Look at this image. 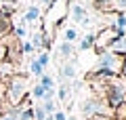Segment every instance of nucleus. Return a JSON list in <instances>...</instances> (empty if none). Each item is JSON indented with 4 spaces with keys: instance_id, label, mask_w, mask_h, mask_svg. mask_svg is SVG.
Returning <instances> with one entry per match:
<instances>
[{
    "instance_id": "1",
    "label": "nucleus",
    "mask_w": 126,
    "mask_h": 120,
    "mask_svg": "<svg viewBox=\"0 0 126 120\" xmlns=\"http://www.w3.org/2000/svg\"><path fill=\"white\" fill-rule=\"evenodd\" d=\"M4 101L9 103L11 107H17L23 103V99H25V95L30 93V80H27V76L23 74H13L6 78L4 82Z\"/></svg>"
},
{
    "instance_id": "2",
    "label": "nucleus",
    "mask_w": 126,
    "mask_h": 120,
    "mask_svg": "<svg viewBox=\"0 0 126 120\" xmlns=\"http://www.w3.org/2000/svg\"><path fill=\"white\" fill-rule=\"evenodd\" d=\"M122 65H124V57L116 55L111 51H105L97 61V70L94 74H105V76H118L122 74Z\"/></svg>"
},
{
    "instance_id": "3",
    "label": "nucleus",
    "mask_w": 126,
    "mask_h": 120,
    "mask_svg": "<svg viewBox=\"0 0 126 120\" xmlns=\"http://www.w3.org/2000/svg\"><path fill=\"white\" fill-rule=\"evenodd\" d=\"M107 80L109 82L105 86V101H107V105L118 107L122 101H126V84L116 76H109Z\"/></svg>"
},
{
    "instance_id": "4",
    "label": "nucleus",
    "mask_w": 126,
    "mask_h": 120,
    "mask_svg": "<svg viewBox=\"0 0 126 120\" xmlns=\"http://www.w3.org/2000/svg\"><path fill=\"white\" fill-rule=\"evenodd\" d=\"M82 112H84L86 116L105 114V112H107V101H103V99H99V97H90V99H86V101L82 103Z\"/></svg>"
},
{
    "instance_id": "5",
    "label": "nucleus",
    "mask_w": 126,
    "mask_h": 120,
    "mask_svg": "<svg viewBox=\"0 0 126 120\" xmlns=\"http://www.w3.org/2000/svg\"><path fill=\"white\" fill-rule=\"evenodd\" d=\"M69 17H72L74 23H80V25H88L90 23L88 13H86V9L80 2H72V4H69Z\"/></svg>"
},
{
    "instance_id": "6",
    "label": "nucleus",
    "mask_w": 126,
    "mask_h": 120,
    "mask_svg": "<svg viewBox=\"0 0 126 120\" xmlns=\"http://www.w3.org/2000/svg\"><path fill=\"white\" fill-rule=\"evenodd\" d=\"M105 51H111L116 55L126 57V36H116L113 40H109V44L105 46Z\"/></svg>"
},
{
    "instance_id": "7",
    "label": "nucleus",
    "mask_w": 126,
    "mask_h": 120,
    "mask_svg": "<svg viewBox=\"0 0 126 120\" xmlns=\"http://www.w3.org/2000/svg\"><path fill=\"white\" fill-rule=\"evenodd\" d=\"M59 74H61V78L65 80V82H67V80H74L76 78V63L67 59V61L59 67Z\"/></svg>"
},
{
    "instance_id": "8",
    "label": "nucleus",
    "mask_w": 126,
    "mask_h": 120,
    "mask_svg": "<svg viewBox=\"0 0 126 120\" xmlns=\"http://www.w3.org/2000/svg\"><path fill=\"white\" fill-rule=\"evenodd\" d=\"M74 53H76V46H74V42H65V40H63L61 44H59V55H61L63 59H72Z\"/></svg>"
},
{
    "instance_id": "9",
    "label": "nucleus",
    "mask_w": 126,
    "mask_h": 120,
    "mask_svg": "<svg viewBox=\"0 0 126 120\" xmlns=\"http://www.w3.org/2000/svg\"><path fill=\"white\" fill-rule=\"evenodd\" d=\"M94 40H97V34H94V32H88L86 36H82V40H80V44H78V49H80V51H88V49H93V46H94Z\"/></svg>"
},
{
    "instance_id": "10",
    "label": "nucleus",
    "mask_w": 126,
    "mask_h": 120,
    "mask_svg": "<svg viewBox=\"0 0 126 120\" xmlns=\"http://www.w3.org/2000/svg\"><path fill=\"white\" fill-rule=\"evenodd\" d=\"M38 19H40V9L36 4L27 6L25 15H23V23H32V21H38Z\"/></svg>"
},
{
    "instance_id": "11",
    "label": "nucleus",
    "mask_w": 126,
    "mask_h": 120,
    "mask_svg": "<svg viewBox=\"0 0 126 120\" xmlns=\"http://www.w3.org/2000/svg\"><path fill=\"white\" fill-rule=\"evenodd\" d=\"M19 107V118L21 120H34V107L32 105H17Z\"/></svg>"
},
{
    "instance_id": "12",
    "label": "nucleus",
    "mask_w": 126,
    "mask_h": 120,
    "mask_svg": "<svg viewBox=\"0 0 126 120\" xmlns=\"http://www.w3.org/2000/svg\"><path fill=\"white\" fill-rule=\"evenodd\" d=\"M0 120H21L19 118V107H11L6 112H0Z\"/></svg>"
},
{
    "instance_id": "13",
    "label": "nucleus",
    "mask_w": 126,
    "mask_h": 120,
    "mask_svg": "<svg viewBox=\"0 0 126 120\" xmlns=\"http://www.w3.org/2000/svg\"><path fill=\"white\" fill-rule=\"evenodd\" d=\"M38 84L44 86V91H50V89H55V80H53V76L42 74V76H40V82H38Z\"/></svg>"
},
{
    "instance_id": "14",
    "label": "nucleus",
    "mask_w": 126,
    "mask_h": 120,
    "mask_svg": "<svg viewBox=\"0 0 126 120\" xmlns=\"http://www.w3.org/2000/svg\"><path fill=\"white\" fill-rule=\"evenodd\" d=\"M57 97H59V101H67V97H69V82H61V86H59V91H57Z\"/></svg>"
},
{
    "instance_id": "15",
    "label": "nucleus",
    "mask_w": 126,
    "mask_h": 120,
    "mask_svg": "<svg viewBox=\"0 0 126 120\" xmlns=\"http://www.w3.org/2000/svg\"><path fill=\"white\" fill-rule=\"evenodd\" d=\"M40 105H42V110L46 112V116H53L55 112H57V105H55V101H53V99H46V101H40Z\"/></svg>"
},
{
    "instance_id": "16",
    "label": "nucleus",
    "mask_w": 126,
    "mask_h": 120,
    "mask_svg": "<svg viewBox=\"0 0 126 120\" xmlns=\"http://www.w3.org/2000/svg\"><path fill=\"white\" fill-rule=\"evenodd\" d=\"M30 74H34V76H38V78H40V76L44 74V67H42L36 59H32V61H30Z\"/></svg>"
},
{
    "instance_id": "17",
    "label": "nucleus",
    "mask_w": 126,
    "mask_h": 120,
    "mask_svg": "<svg viewBox=\"0 0 126 120\" xmlns=\"http://www.w3.org/2000/svg\"><path fill=\"white\" fill-rule=\"evenodd\" d=\"M63 38H65V42H76L78 40V30L76 27H67V30L63 32Z\"/></svg>"
},
{
    "instance_id": "18",
    "label": "nucleus",
    "mask_w": 126,
    "mask_h": 120,
    "mask_svg": "<svg viewBox=\"0 0 126 120\" xmlns=\"http://www.w3.org/2000/svg\"><path fill=\"white\" fill-rule=\"evenodd\" d=\"M113 25L126 30V13H113Z\"/></svg>"
},
{
    "instance_id": "19",
    "label": "nucleus",
    "mask_w": 126,
    "mask_h": 120,
    "mask_svg": "<svg viewBox=\"0 0 126 120\" xmlns=\"http://www.w3.org/2000/svg\"><path fill=\"white\" fill-rule=\"evenodd\" d=\"M44 86H40V84H36L34 86V89H32V97L36 99V101H42V99H44Z\"/></svg>"
},
{
    "instance_id": "20",
    "label": "nucleus",
    "mask_w": 126,
    "mask_h": 120,
    "mask_svg": "<svg viewBox=\"0 0 126 120\" xmlns=\"http://www.w3.org/2000/svg\"><path fill=\"white\" fill-rule=\"evenodd\" d=\"M36 61L40 63L42 67H46V65H48V63H50V55H48V51H42V53H38Z\"/></svg>"
},
{
    "instance_id": "21",
    "label": "nucleus",
    "mask_w": 126,
    "mask_h": 120,
    "mask_svg": "<svg viewBox=\"0 0 126 120\" xmlns=\"http://www.w3.org/2000/svg\"><path fill=\"white\" fill-rule=\"evenodd\" d=\"M116 120H126V101H122L116 107Z\"/></svg>"
},
{
    "instance_id": "22",
    "label": "nucleus",
    "mask_w": 126,
    "mask_h": 120,
    "mask_svg": "<svg viewBox=\"0 0 126 120\" xmlns=\"http://www.w3.org/2000/svg\"><path fill=\"white\" fill-rule=\"evenodd\" d=\"M46 118V112L42 110V105L38 103V105H34V120H44Z\"/></svg>"
},
{
    "instance_id": "23",
    "label": "nucleus",
    "mask_w": 126,
    "mask_h": 120,
    "mask_svg": "<svg viewBox=\"0 0 126 120\" xmlns=\"http://www.w3.org/2000/svg\"><path fill=\"white\" fill-rule=\"evenodd\" d=\"M42 40H44V36H42L40 32H36V34H34V38H32V44H34V49H42Z\"/></svg>"
},
{
    "instance_id": "24",
    "label": "nucleus",
    "mask_w": 126,
    "mask_h": 120,
    "mask_svg": "<svg viewBox=\"0 0 126 120\" xmlns=\"http://www.w3.org/2000/svg\"><path fill=\"white\" fill-rule=\"evenodd\" d=\"M25 34H27V30H25V25H17L15 27V36H17V38H25Z\"/></svg>"
},
{
    "instance_id": "25",
    "label": "nucleus",
    "mask_w": 126,
    "mask_h": 120,
    "mask_svg": "<svg viewBox=\"0 0 126 120\" xmlns=\"http://www.w3.org/2000/svg\"><path fill=\"white\" fill-rule=\"evenodd\" d=\"M34 51H36V49H34L32 42H23V44H21V53H27V55H30V53H34Z\"/></svg>"
},
{
    "instance_id": "26",
    "label": "nucleus",
    "mask_w": 126,
    "mask_h": 120,
    "mask_svg": "<svg viewBox=\"0 0 126 120\" xmlns=\"http://www.w3.org/2000/svg\"><path fill=\"white\" fill-rule=\"evenodd\" d=\"M53 120H67V114L61 112V110H57V112L53 114Z\"/></svg>"
},
{
    "instance_id": "27",
    "label": "nucleus",
    "mask_w": 126,
    "mask_h": 120,
    "mask_svg": "<svg viewBox=\"0 0 126 120\" xmlns=\"http://www.w3.org/2000/svg\"><path fill=\"white\" fill-rule=\"evenodd\" d=\"M6 53H9V49L0 42V61H4V59H6Z\"/></svg>"
},
{
    "instance_id": "28",
    "label": "nucleus",
    "mask_w": 126,
    "mask_h": 120,
    "mask_svg": "<svg viewBox=\"0 0 126 120\" xmlns=\"http://www.w3.org/2000/svg\"><path fill=\"white\" fill-rule=\"evenodd\" d=\"M122 76L126 78V57H124V65H122Z\"/></svg>"
},
{
    "instance_id": "29",
    "label": "nucleus",
    "mask_w": 126,
    "mask_h": 120,
    "mask_svg": "<svg viewBox=\"0 0 126 120\" xmlns=\"http://www.w3.org/2000/svg\"><path fill=\"white\" fill-rule=\"evenodd\" d=\"M67 120H76V118H74V116H67Z\"/></svg>"
},
{
    "instance_id": "30",
    "label": "nucleus",
    "mask_w": 126,
    "mask_h": 120,
    "mask_svg": "<svg viewBox=\"0 0 126 120\" xmlns=\"http://www.w3.org/2000/svg\"><path fill=\"white\" fill-rule=\"evenodd\" d=\"M0 80H2V78H0Z\"/></svg>"
}]
</instances>
